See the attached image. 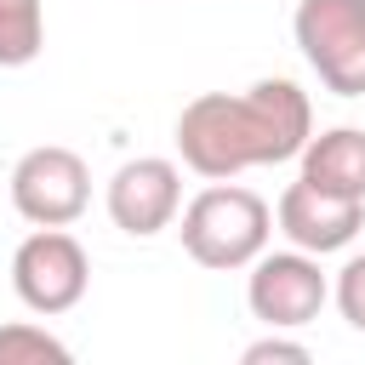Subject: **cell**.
<instances>
[{
  "label": "cell",
  "instance_id": "obj_1",
  "mask_svg": "<svg viewBox=\"0 0 365 365\" xmlns=\"http://www.w3.org/2000/svg\"><path fill=\"white\" fill-rule=\"evenodd\" d=\"M314 137V108L297 80H257L251 91H205L177 114V154L188 171L228 182L251 165L297 160Z\"/></svg>",
  "mask_w": 365,
  "mask_h": 365
},
{
  "label": "cell",
  "instance_id": "obj_2",
  "mask_svg": "<svg viewBox=\"0 0 365 365\" xmlns=\"http://www.w3.org/2000/svg\"><path fill=\"white\" fill-rule=\"evenodd\" d=\"M274 234V211L262 194L240 188V182H211L182 205V251L200 268H251L268 251Z\"/></svg>",
  "mask_w": 365,
  "mask_h": 365
},
{
  "label": "cell",
  "instance_id": "obj_3",
  "mask_svg": "<svg viewBox=\"0 0 365 365\" xmlns=\"http://www.w3.org/2000/svg\"><path fill=\"white\" fill-rule=\"evenodd\" d=\"M291 34L336 97H365V0H302Z\"/></svg>",
  "mask_w": 365,
  "mask_h": 365
},
{
  "label": "cell",
  "instance_id": "obj_4",
  "mask_svg": "<svg viewBox=\"0 0 365 365\" xmlns=\"http://www.w3.org/2000/svg\"><path fill=\"white\" fill-rule=\"evenodd\" d=\"M11 205L23 222L34 228H68L86 205H91V171L74 148H29L11 165Z\"/></svg>",
  "mask_w": 365,
  "mask_h": 365
},
{
  "label": "cell",
  "instance_id": "obj_5",
  "mask_svg": "<svg viewBox=\"0 0 365 365\" xmlns=\"http://www.w3.org/2000/svg\"><path fill=\"white\" fill-rule=\"evenodd\" d=\"M11 285H17L23 308H34L46 319L51 314H68L86 297V285H91V257H86V245L74 234L34 228L17 245V257H11Z\"/></svg>",
  "mask_w": 365,
  "mask_h": 365
},
{
  "label": "cell",
  "instance_id": "obj_6",
  "mask_svg": "<svg viewBox=\"0 0 365 365\" xmlns=\"http://www.w3.org/2000/svg\"><path fill=\"white\" fill-rule=\"evenodd\" d=\"M331 285L319 274V257L308 251H262L251 262V285H245V302L251 314L268 325V331H302L308 319H319Z\"/></svg>",
  "mask_w": 365,
  "mask_h": 365
},
{
  "label": "cell",
  "instance_id": "obj_7",
  "mask_svg": "<svg viewBox=\"0 0 365 365\" xmlns=\"http://www.w3.org/2000/svg\"><path fill=\"white\" fill-rule=\"evenodd\" d=\"M182 211V171L160 154H143V160H125L114 177H108V217L120 234L131 240H154L160 228H171Z\"/></svg>",
  "mask_w": 365,
  "mask_h": 365
},
{
  "label": "cell",
  "instance_id": "obj_8",
  "mask_svg": "<svg viewBox=\"0 0 365 365\" xmlns=\"http://www.w3.org/2000/svg\"><path fill=\"white\" fill-rule=\"evenodd\" d=\"M279 234L297 245V251H308V257H331V251H342V245H354V234L365 228V200H348V194H325V188H314V182H291L285 194H279Z\"/></svg>",
  "mask_w": 365,
  "mask_h": 365
},
{
  "label": "cell",
  "instance_id": "obj_9",
  "mask_svg": "<svg viewBox=\"0 0 365 365\" xmlns=\"http://www.w3.org/2000/svg\"><path fill=\"white\" fill-rule=\"evenodd\" d=\"M302 182L325 188V194H348L365 200V131L359 125H336L302 143Z\"/></svg>",
  "mask_w": 365,
  "mask_h": 365
},
{
  "label": "cell",
  "instance_id": "obj_10",
  "mask_svg": "<svg viewBox=\"0 0 365 365\" xmlns=\"http://www.w3.org/2000/svg\"><path fill=\"white\" fill-rule=\"evenodd\" d=\"M46 46V11L40 0H0V68L34 63Z\"/></svg>",
  "mask_w": 365,
  "mask_h": 365
},
{
  "label": "cell",
  "instance_id": "obj_11",
  "mask_svg": "<svg viewBox=\"0 0 365 365\" xmlns=\"http://www.w3.org/2000/svg\"><path fill=\"white\" fill-rule=\"evenodd\" d=\"M68 365V342H57L46 325H29V319H11L0 325V365Z\"/></svg>",
  "mask_w": 365,
  "mask_h": 365
},
{
  "label": "cell",
  "instance_id": "obj_12",
  "mask_svg": "<svg viewBox=\"0 0 365 365\" xmlns=\"http://www.w3.org/2000/svg\"><path fill=\"white\" fill-rule=\"evenodd\" d=\"M331 297H336V308H342V319H348L354 331H365V251L342 262V274H336V285H331Z\"/></svg>",
  "mask_w": 365,
  "mask_h": 365
},
{
  "label": "cell",
  "instance_id": "obj_13",
  "mask_svg": "<svg viewBox=\"0 0 365 365\" xmlns=\"http://www.w3.org/2000/svg\"><path fill=\"white\" fill-rule=\"evenodd\" d=\"M240 359H245V365H268V359H285V365H308L314 354H308L302 342H285V336H262V342H251Z\"/></svg>",
  "mask_w": 365,
  "mask_h": 365
}]
</instances>
